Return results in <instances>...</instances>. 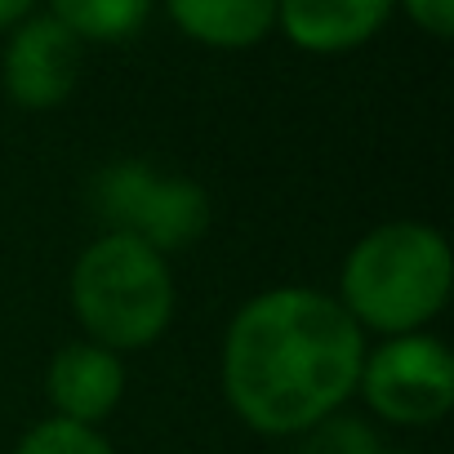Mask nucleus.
I'll return each mask as SVG.
<instances>
[{"label": "nucleus", "mask_w": 454, "mask_h": 454, "mask_svg": "<svg viewBox=\"0 0 454 454\" xmlns=\"http://www.w3.org/2000/svg\"><path fill=\"white\" fill-rule=\"evenodd\" d=\"M365 361V330L334 294L277 286L254 294L223 334V396L259 436H303L343 414Z\"/></svg>", "instance_id": "1"}, {"label": "nucleus", "mask_w": 454, "mask_h": 454, "mask_svg": "<svg viewBox=\"0 0 454 454\" xmlns=\"http://www.w3.org/2000/svg\"><path fill=\"white\" fill-rule=\"evenodd\" d=\"M454 286V259L436 227L396 218L379 223L348 250L339 272V303L343 312L383 339L427 330Z\"/></svg>", "instance_id": "2"}, {"label": "nucleus", "mask_w": 454, "mask_h": 454, "mask_svg": "<svg viewBox=\"0 0 454 454\" xmlns=\"http://www.w3.org/2000/svg\"><path fill=\"white\" fill-rule=\"evenodd\" d=\"M72 312L90 343L107 352L152 348L174 321L169 259L134 237L103 232L72 268Z\"/></svg>", "instance_id": "3"}, {"label": "nucleus", "mask_w": 454, "mask_h": 454, "mask_svg": "<svg viewBox=\"0 0 454 454\" xmlns=\"http://www.w3.org/2000/svg\"><path fill=\"white\" fill-rule=\"evenodd\" d=\"M94 209L107 232L134 237L156 254L187 250L209 227V196L183 174H165L147 160H116L94 178Z\"/></svg>", "instance_id": "4"}, {"label": "nucleus", "mask_w": 454, "mask_h": 454, "mask_svg": "<svg viewBox=\"0 0 454 454\" xmlns=\"http://www.w3.org/2000/svg\"><path fill=\"white\" fill-rule=\"evenodd\" d=\"M356 392L383 423L432 427L454 405V356L445 339L427 330L383 339L379 348H365Z\"/></svg>", "instance_id": "5"}, {"label": "nucleus", "mask_w": 454, "mask_h": 454, "mask_svg": "<svg viewBox=\"0 0 454 454\" xmlns=\"http://www.w3.org/2000/svg\"><path fill=\"white\" fill-rule=\"evenodd\" d=\"M85 45L50 14H27L10 27V45L0 59V81L14 107L23 112H54L72 98L81 81Z\"/></svg>", "instance_id": "6"}, {"label": "nucleus", "mask_w": 454, "mask_h": 454, "mask_svg": "<svg viewBox=\"0 0 454 454\" xmlns=\"http://www.w3.org/2000/svg\"><path fill=\"white\" fill-rule=\"evenodd\" d=\"M125 356L81 339V343H63L45 370V396L54 405L59 419L98 427L125 396Z\"/></svg>", "instance_id": "7"}, {"label": "nucleus", "mask_w": 454, "mask_h": 454, "mask_svg": "<svg viewBox=\"0 0 454 454\" xmlns=\"http://www.w3.org/2000/svg\"><path fill=\"white\" fill-rule=\"evenodd\" d=\"M396 0H277V27L308 54H348L383 32Z\"/></svg>", "instance_id": "8"}, {"label": "nucleus", "mask_w": 454, "mask_h": 454, "mask_svg": "<svg viewBox=\"0 0 454 454\" xmlns=\"http://www.w3.org/2000/svg\"><path fill=\"white\" fill-rule=\"evenodd\" d=\"M169 23L205 50H250L272 36L277 0H165Z\"/></svg>", "instance_id": "9"}, {"label": "nucleus", "mask_w": 454, "mask_h": 454, "mask_svg": "<svg viewBox=\"0 0 454 454\" xmlns=\"http://www.w3.org/2000/svg\"><path fill=\"white\" fill-rule=\"evenodd\" d=\"M156 0H50V19H59L81 45H116L143 32Z\"/></svg>", "instance_id": "10"}, {"label": "nucleus", "mask_w": 454, "mask_h": 454, "mask_svg": "<svg viewBox=\"0 0 454 454\" xmlns=\"http://www.w3.org/2000/svg\"><path fill=\"white\" fill-rule=\"evenodd\" d=\"M14 454H116V450H112V441L98 427H85V423L50 414V419L32 423L19 436Z\"/></svg>", "instance_id": "11"}, {"label": "nucleus", "mask_w": 454, "mask_h": 454, "mask_svg": "<svg viewBox=\"0 0 454 454\" xmlns=\"http://www.w3.org/2000/svg\"><path fill=\"white\" fill-rule=\"evenodd\" d=\"M294 454H383L374 427L356 414H330L325 423L308 427L299 436V450Z\"/></svg>", "instance_id": "12"}, {"label": "nucleus", "mask_w": 454, "mask_h": 454, "mask_svg": "<svg viewBox=\"0 0 454 454\" xmlns=\"http://www.w3.org/2000/svg\"><path fill=\"white\" fill-rule=\"evenodd\" d=\"M396 5L410 14L414 27H423L436 41H450V32H454V0H396Z\"/></svg>", "instance_id": "13"}, {"label": "nucleus", "mask_w": 454, "mask_h": 454, "mask_svg": "<svg viewBox=\"0 0 454 454\" xmlns=\"http://www.w3.org/2000/svg\"><path fill=\"white\" fill-rule=\"evenodd\" d=\"M32 5H36V0H0V32L19 27V23L32 14Z\"/></svg>", "instance_id": "14"}]
</instances>
